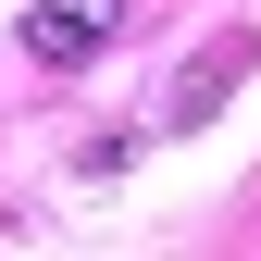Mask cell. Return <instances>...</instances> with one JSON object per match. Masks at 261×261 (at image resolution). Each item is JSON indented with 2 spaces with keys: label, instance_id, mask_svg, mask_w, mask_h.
Instances as JSON below:
<instances>
[{
  "label": "cell",
  "instance_id": "6da1fadb",
  "mask_svg": "<svg viewBox=\"0 0 261 261\" xmlns=\"http://www.w3.org/2000/svg\"><path fill=\"white\" fill-rule=\"evenodd\" d=\"M124 38V0H38V13H25V50L50 62V75H75V62H100Z\"/></svg>",
  "mask_w": 261,
  "mask_h": 261
}]
</instances>
